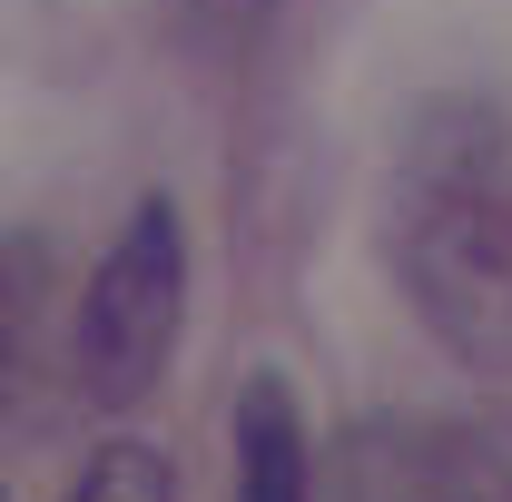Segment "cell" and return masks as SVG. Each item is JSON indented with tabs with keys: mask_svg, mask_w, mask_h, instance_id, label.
<instances>
[{
	"mask_svg": "<svg viewBox=\"0 0 512 502\" xmlns=\"http://www.w3.org/2000/svg\"><path fill=\"white\" fill-rule=\"evenodd\" d=\"M178 325H188V227L168 197H148L79 296V394L99 414L148 404L178 355Z\"/></svg>",
	"mask_w": 512,
	"mask_h": 502,
	"instance_id": "2",
	"label": "cell"
},
{
	"mask_svg": "<svg viewBox=\"0 0 512 502\" xmlns=\"http://www.w3.org/2000/svg\"><path fill=\"white\" fill-rule=\"evenodd\" d=\"M178 483H168V463L148 453V443H99V463L79 473V493L69 502H168Z\"/></svg>",
	"mask_w": 512,
	"mask_h": 502,
	"instance_id": "5",
	"label": "cell"
},
{
	"mask_svg": "<svg viewBox=\"0 0 512 502\" xmlns=\"http://www.w3.org/2000/svg\"><path fill=\"white\" fill-rule=\"evenodd\" d=\"M306 414L286 375H247L237 394V502H306Z\"/></svg>",
	"mask_w": 512,
	"mask_h": 502,
	"instance_id": "3",
	"label": "cell"
},
{
	"mask_svg": "<svg viewBox=\"0 0 512 502\" xmlns=\"http://www.w3.org/2000/svg\"><path fill=\"white\" fill-rule=\"evenodd\" d=\"M424 502H512V414H453L414 434Z\"/></svg>",
	"mask_w": 512,
	"mask_h": 502,
	"instance_id": "4",
	"label": "cell"
},
{
	"mask_svg": "<svg viewBox=\"0 0 512 502\" xmlns=\"http://www.w3.org/2000/svg\"><path fill=\"white\" fill-rule=\"evenodd\" d=\"M404 296L463 365L512 375V197L503 138L444 109L404 178Z\"/></svg>",
	"mask_w": 512,
	"mask_h": 502,
	"instance_id": "1",
	"label": "cell"
},
{
	"mask_svg": "<svg viewBox=\"0 0 512 502\" xmlns=\"http://www.w3.org/2000/svg\"><path fill=\"white\" fill-rule=\"evenodd\" d=\"M276 0H188V20H197V40H247L256 20H266Z\"/></svg>",
	"mask_w": 512,
	"mask_h": 502,
	"instance_id": "6",
	"label": "cell"
}]
</instances>
